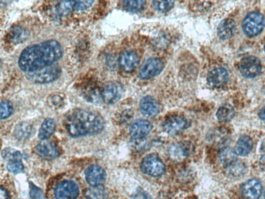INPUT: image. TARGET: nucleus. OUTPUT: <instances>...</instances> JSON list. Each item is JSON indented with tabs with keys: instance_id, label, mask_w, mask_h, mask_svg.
<instances>
[{
	"instance_id": "f257e3e1",
	"label": "nucleus",
	"mask_w": 265,
	"mask_h": 199,
	"mask_svg": "<svg viewBox=\"0 0 265 199\" xmlns=\"http://www.w3.org/2000/svg\"><path fill=\"white\" fill-rule=\"evenodd\" d=\"M63 53L57 41H45L25 48L20 56L18 65L22 71L33 73L53 65L61 58Z\"/></svg>"
},
{
	"instance_id": "f03ea898",
	"label": "nucleus",
	"mask_w": 265,
	"mask_h": 199,
	"mask_svg": "<svg viewBox=\"0 0 265 199\" xmlns=\"http://www.w3.org/2000/svg\"><path fill=\"white\" fill-rule=\"evenodd\" d=\"M64 125L71 136L79 137L100 133L104 128L105 121L96 113L77 109L67 115Z\"/></svg>"
},
{
	"instance_id": "7ed1b4c3",
	"label": "nucleus",
	"mask_w": 265,
	"mask_h": 199,
	"mask_svg": "<svg viewBox=\"0 0 265 199\" xmlns=\"http://www.w3.org/2000/svg\"><path fill=\"white\" fill-rule=\"evenodd\" d=\"M265 26V20L262 14L254 12L249 13L244 19L242 23V29L244 34L252 38L259 35Z\"/></svg>"
},
{
	"instance_id": "20e7f679",
	"label": "nucleus",
	"mask_w": 265,
	"mask_h": 199,
	"mask_svg": "<svg viewBox=\"0 0 265 199\" xmlns=\"http://www.w3.org/2000/svg\"><path fill=\"white\" fill-rule=\"evenodd\" d=\"M140 167L143 173L153 177L163 175L166 170L164 162L155 153L145 157L142 160Z\"/></svg>"
},
{
	"instance_id": "39448f33",
	"label": "nucleus",
	"mask_w": 265,
	"mask_h": 199,
	"mask_svg": "<svg viewBox=\"0 0 265 199\" xmlns=\"http://www.w3.org/2000/svg\"><path fill=\"white\" fill-rule=\"evenodd\" d=\"M164 67V63L160 59L150 58L147 60L141 67L139 73V77L143 80H150L163 71Z\"/></svg>"
},
{
	"instance_id": "423d86ee",
	"label": "nucleus",
	"mask_w": 265,
	"mask_h": 199,
	"mask_svg": "<svg viewBox=\"0 0 265 199\" xmlns=\"http://www.w3.org/2000/svg\"><path fill=\"white\" fill-rule=\"evenodd\" d=\"M239 69L243 77L252 79L255 78L260 72L261 64L258 58L249 56L241 60Z\"/></svg>"
},
{
	"instance_id": "0eeeda50",
	"label": "nucleus",
	"mask_w": 265,
	"mask_h": 199,
	"mask_svg": "<svg viewBox=\"0 0 265 199\" xmlns=\"http://www.w3.org/2000/svg\"><path fill=\"white\" fill-rule=\"evenodd\" d=\"M124 90L122 85L117 82L106 83L101 90V97L107 104H114L122 97Z\"/></svg>"
},
{
	"instance_id": "6e6552de",
	"label": "nucleus",
	"mask_w": 265,
	"mask_h": 199,
	"mask_svg": "<svg viewBox=\"0 0 265 199\" xmlns=\"http://www.w3.org/2000/svg\"><path fill=\"white\" fill-rule=\"evenodd\" d=\"M33 73L34 74L31 78L34 82L47 84L53 82L59 78L61 69L59 66H51Z\"/></svg>"
},
{
	"instance_id": "1a4fd4ad",
	"label": "nucleus",
	"mask_w": 265,
	"mask_h": 199,
	"mask_svg": "<svg viewBox=\"0 0 265 199\" xmlns=\"http://www.w3.org/2000/svg\"><path fill=\"white\" fill-rule=\"evenodd\" d=\"M79 194V188L75 182L64 181L56 186L54 189L56 199H76Z\"/></svg>"
},
{
	"instance_id": "9d476101",
	"label": "nucleus",
	"mask_w": 265,
	"mask_h": 199,
	"mask_svg": "<svg viewBox=\"0 0 265 199\" xmlns=\"http://www.w3.org/2000/svg\"><path fill=\"white\" fill-rule=\"evenodd\" d=\"M153 126L151 122L146 120H137L131 124L129 128V134L131 138L140 140L152 131Z\"/></svg>"
},
{
	"instance_id": "9b49d317",
	"label": "nucleus",
	"mask_w": 265,
	"mask_h": 199,
	"mask_svg": "<svg viewBox=\"0 0 265 199\" xmlns=\"http://www.w3.org/2000/svg\"><path fill=\"white\" fill-rule=\"evenodd\" d=\"M139 64L138 55L132 51H125L119 56L118 64L120 69L125 73L134 71Z\"/></svg>"
},
{
	"instance_id": "f8f14e48",
	"label": "nucleus",
	"mask_w": 265,
	"mask_h": 199,
	"mask_svg": "<svg viewBox=\"0 0 265 199\" xmlns=\"http://www.w3.org/2000/svg\"><path fill=\"white\" fill-rule=\"evenodd\" d=\"M85 177L88 184L91 186L102 185L106 179V173L103 168L98 165H92L87 168Z\"/></svg>"
},
{
	"instance_id": "ddd939ff",
	"label": "nucleus",
	"mask_w": 265,
	"mask_h": 199,
	"mask_svg": "<svg viewBox=\"0 0 265 199\" xmlns=\"http://www.w3.org/2000/svg\"><path fill=\"white\" fill-rule=\"evenodd\" d=\"M229 76L227 71L223 68H216L210 71L207 78L209 85L214 88L225 86L229 81Z\"/></svg>"
},
{
	"instance_id": "4468645a",
	"label": "nucleus",
	"mask_w": 265,
	"mask_h": 199,
	"mask_svg": "<svg viewBox=\"0 0 265 199\" xmlns=\"http://www.w3.org/2000/svg\"><path fill=\"white\" fill-rule=\"evenodd\" d=\"M141 114L145 117L151 118L157 116L160 111L158 102L151 96L143 97L140 103Z\"/></svg>"
},
{
	"instance_id": "2eb2a0df",
	"label": "nucleus",
	"mask_w": 265,
	"mask_h": 199,
	"mask_svg": "<svg viewBox=\"0 0 265 199\" xmlns=\"http://www.w3.org/2000/svg\"><path fill=\"white\" fill-rule=\"evenodd\" d=\"M186 120L182 116H172L167 118L163 124L164 130L170 134H177L186 128Z\"/></svg>"
},
{
	"instance_id": "dca6fc26",
	"label": "nucleus",
	"mask_w": 265,
	"mask_h": 199,
	"mask_svg": "<svg viewBox=\"0 0 265 199\" xmlns=\"http://www.w3.org/2000/svg\"><path fill=\"white\" fill-rule=\"evenodd\" d=\"M262 185L256 179L246 181L241 187L242 195L245 199H258L262 192Z\"/></svg>"
},
{
	"instance_id": "f3484780",
	"label": "nucleus",
	"mask_w": 265,
	"mask_h": 199,
	"mask_svg": "<svg viewBox=\"0 0 265 199\" xmlns=\"http://www.w3.org/2000/svg\"><path fill=\"white\" fill-rule=\"evenodd\" d=\"M38 154L46 159H53L59 155V150L53 142L43 140L38 144L36 147Z\"/></svg>"
},
{
	"instance_id": "a211bd4d",
	"label": "nucleus",
	"mask_w": 265,
	"mask_h": 199,
	"mask_svg": "<svg viewBox=\"0 0 265 199\" xmlns=\"http://www.w3.org/2000/svg\"><path fill=\"white\" fill-rule=\"evenodd\" d=\"M237 25L231 19L221 22L217 28V34L220 39L226 40L233 37L236 32Z\"/></svg>"
},
{
	"instance_id": "6ab92c4d",
	"label": "nucleus",
	"mask_w": 265,
	"mask_h": 199,
	"mask_svg": "<svg viewBox=\"0 0 265 199\" xmlns=\"http://www.w3.org/2000/svg\"><path fill=\"white\" fill-rule=\"evenodd\" d=\"M253 144L252 140L249 136H242L240 137L233 150L237 156L244 157L251 151Z\"/></svg>"
},
{
	"instance_id": "aec40b11",
	"label": "nucleus",
	"mask_w": 265,
	"mask_h": 199,
	"mask_svg": "<svg viewBox=\"0 0 265 199\" xmlns=\"http://www.w3.org/2000/svg\"><path fill=\"white\" fill-rule=\"evenodd\" d=\"M56 124L55 121L51 119H47L43 122L39 130V137L42 140H47L55 131Z\"/></svg>"
},
{
	"instance_id": "412c9836",
	"label": "nucleus",
	"mask_w": 265,
	"mask_h": 199,
	"mask_svg": "<svg viewBox=\"0 0 265 199\" xmlns=\"http://www.w3.org/2000/svg\"><path fill=\"white\" fill-rule=\"evenodd\" d=\"M235 114L233 107L231 105L225 104L220 107L217 111L216 116L220 122H228L233 119Z\"/></svg>"
},
{
	"instance_id": "4be33fe9",
	"label": "nucleus",
	"mask_w": 265,
	"mask_h": 199,
	"mask_svg": "<svg viewBox=\"0 0 265 199\" xmlns=\"http://www.w3.org/2000/svg\"><path fill=\"white\" fill-rule=\"evenodd\" d=\"M237 157L234 150L229 147L223 148L219 153L220 161L227 167L237 161Z\"/></svg>"
},
{
	"instance_id": "5701e85b",
	"label": "nucleus",
	"mask_w": 265,
	"mask_h": 199,
	"mask_svg": "<svg viewBox=\"0 0 265 199\" xmlns=\"http://www.w3.org/2000/svg\"><path fill=\"white\" fill-rule=\"evenodd\" d=\"M86 199H105L106 192L102 185L91 186L85 191Z\"/></svg>"
},
{
	"instance_id": "b1692460",
	"label": "nucleus",
	"mask_w": 265,
	"mask_h": 199,
	"mask_svg": "<svg viewBox=\"0 0 265 199\" xmlns=\"http://www.w3.org/2000/svg\"><path fill=\"white\" fill-rule=\"evenodd\" d=\"M146 2L143 0H137V1H123V8L127 11L138 13L143 10Z\"/></svg>"
},
{
	"instance_id": "393cba45",
	"label": "nucleus",
	"mask_w": 265,
	"mask_h": 199,
	"mask_svg": "<svg viewBox=\"0 0 265 199\" xmlns=\"http://www.w3.org/2000/svg\"><path fill=\"white\" fill-rule=\"evenodd\" d=\"M174 2L171 0H159L153 1V6L154 9L159 12L166 13L170 11L174 7Z\"/></svg>"
},
{
	"instance_id": "a878e982",
	"label": "nucleus",
	"mask_w": 265,
	"mask_h": 199,
	"mask_svg": "<svg viewBox=\"0 0 265 199\" xmlns=\"http://www.w3.org/2000/svg\"><path fill=\"white\" fill-rule=\"evenodd\" d=\"M32 128L26 123L19 125L15 130V134L19 139H24L30 135Z\"/></svg>"
},
{
	"instance_id": "bb28decb",
	"label": "nucleus",
	"mask_w": 265,
	"mask_h": 199,
	"mask_svg": "<svg viewBox=\"0 0 265 199\" xmlns=\"http://www.w3.org/2000/svg\"><path fill=\"white\" fill-rule=\"evenodd\" d=\"M2 156L4 159L11 161H20L22 158V155L18 151L7 148L3 151Z\"/></svg>"
},
{
	"instance_id": "cd10ccee",
	"label": "nucleus",
	"mask_w": 265,
	"mask_h": 199,
	"mask_svg": "<svg viewBox=\"0 0 265 199\" xmlns=\"http://www.w3.org/2000/svg\"><path fill=\"white\" fill-rule=\"evenodd\" d=\"M50 107L55 109L61 108L64 104V98L60 94L52 95L48 100Z\"/></svg>"
},
{
	"instance_id": "c85d7f7f",
	"label": "nucleus",
	"mask_w": 265,
	"mask_h": 199,
	"mask_svg": "<svg viewBox=\"0 0 265 199\" xmlns=\"http://www.w3.org/2000/svg\"><path fill=\"white\" fill-rule=\"evenodd\" d=\"M13 107L12 103L9 101H4L1 103V119L8 118L12 115Z\"/></svg>"
},
{
	"instance_id": "c756f323",
	"label": "nucleus",
	"mask_w": 265,
	"mask_h": 199,
	"mask_svg": "<svg viewBox=\"0 0 265 199\" xmlns=\"http://www.w3.org/2000/svg\"><path fill=\"white\" fill-rule=\"evenodd\" d=\"M95 1L87 0V1H74L73 10L83 11L90 8Z\"/></svg>"
},
{
	"instance_id": "7c9ffc66",
	"label": "nucleus",
	"mask_w": 265,
	"mask_h": 199,
	"mask_svg": "<svg viewBox=\"0 0 265 199\" xmlns=\"http://www.w3.org/2000/svg\"><path fill=\"white\" fill-rule=\"evenodd\" d=\"M8 169L11 173L18 174L23 171V164L20 161H11L8 165Z\"/></svg>"
},
{
	"instance_id": "2f4dec72",
	"label": "nucleus",
	"mask_w": 265,
	"mask_h": 199,
	"mask_svg": "<svg viewBox=\"0 0 265 199\" xmlns=\"http://www.w3.org/2000/svg\"><path fill=\"white\" fill-rule=\"evenodd\" d=\"M230 174L233 176L240 175L244 170V168L243 165L238 163V161L227 167Z\"/></svg>"
},
{
	"instance_id": "473e14b6",
	"label": "nucleus",
	"mask_w": 265,
	"mask_h": 199,
	"mask_svg": "<svg viewBox=\"0 0 265 199\" xmlns=\"http://www.w3.org/2000/svg\"><path fill=\"white\" fill-rule=\"evenodd\" d=\"M31 188V195L32 198L33 199H41L42 196V191L35 186H32Z\"/></svg>"
},
{
	"instance_id": "72a5a7b5",
	"label": "nucleus",
	"mask_w": 265,
	"mask_h": 199,
	"mask_svg": "<svg viewBox=\"0 0 265 199\" xmlns=\"http://www.w3.org/2000/svg\"><path fill=\"white\" fill-rule=\"evenodd\" d=\"M0 198L9 199V195L7 190L3 187L1 188V191H0Z\"/></svg>"
},
{
	"instance_id": "f704fd0d",
	"label": "nucleus",
	"mask_w": 265,
	"mask_h": 199,
	"mask_svg": "<svg viewBox=\"0 0 265 199\" xmlns=\"http://www.w3.org/2000/svg\"><path fill=\"white\" fill-rule=\"evenodd\" d=\"M259 164L261 169L265 171V155L260 158Z\"/></svg>"
},
{
	"instance_id": "c9c22d12",
	"label": "nucleus",
	"mask_w": 265,
	"mask_h": 199,
	"mask_svg": "<svg viewBox=\"0 0 265 199\" xmlns=\"http://www.w3.org/2000/svg\"><path fill=\"white\" fill-rule=\"evenodd\" d=\"M135 199H151L150 197L144 193L138 194Z\"/></svg>"
},
{
	"instance_id": "e433bc0d",
	"label": "nucleus",
	"mask_w": 265,
	"mask_h": 199,
	"mask_svg": "<svg viewBox=\"0 0 265 199\" xmlns=\"http://www.w3.org/2000/svg\"><path fill=\"white\" fill-rule=\"evenodd\" d=\"M260 119L265 123V108L261 109L259 113Z\"/></svg>"
},
{
	"instance_id": "4c0bfd02",
	"label": "nucleus",
	"mask_w": 265,
	"mask_h": 199,
	"mask_svg": "<svg viewBox=\"0 0 265 199\" xmlns=\"http://www.w3.org/2000/svg\"><path fill=\"white\" fill-rule=\"evenodd\" d=\"M264 199H265V192H264Z\"/></svg>"
},
{
	"instance_id": "58836bf2",
	"label": "nucleus",
	"mask_w": 265,
	"mask_h": 199,
	"mask_svg": "<svg viewBox=\"0 0 265 199\" xmlns=\"http://www.w3.org/2000/svg\"><path fill=\"white\" fill-rule=\"evenodd\" d=\"M264 52H265V45H264Z\"/></svg>"
}]
</instances>
